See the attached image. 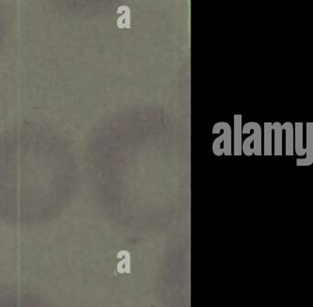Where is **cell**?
<instances>
[{
  "label": "cell",
  "mask_w": 313,
  "mask_h": 307,
  "mask_svg": "<svg viewBox=\"0 0 313 307\" xmlns=\"http://www.w3.org/2000/svg\"><path fill=\"white\" fill-rule=\"evenodd\" d=\"M119 13H123L122 16L120 18L118 19V27L120 28H130L131 25H130V9L126 6H121L118 10H117Z\"/></svg>",
  "instance_id": "cell-9"
},
{
  "label": "cell",
  "mask_w": 313,
  "mask_h": 307,
  "mask_svg": "<svg viewBox=\"0 0 313 307\" xmlns=\"http://www.w3.org/2000/svg\"><path fill=\"white\" fill-rule=\"evenodd\" d=\"M252 131V135L247 138L242 144V152L246 155H252L253 154L256 155L262 154V134L261 127L258 123L250 122L247 123L242 128V134H249Z\"/></svg>",
  "instance_id": "cell-1"
},
{
  "label": "cell",
  "mask_w": 313,
  "mask_h": 307,
  "mask_svg": "<svg viewBox=\"0 0 313 307\" xmlns=\"http://www.w3.org/2000/svg\"><path fill=\"white\" fill-rule=\"evenodd\" d=\"M294 150L299 156L306 154L303 146V123H295L294 129Z\"/></svg>",
  "instance_id": "cell-5"
},
{
  "label": "cell",
  "mask_w": 313,
  "mask_h": 307,
  "mask_svg": "<svg viewBox=\"0 0 313 307\" xmlns=\"http://www.w3.org/2000/svg\"><path fill=\"white\" fill-rule=\"evenodd\" d=\"M313 124H307V147L305 148L307 156L305 158H298L296 160L297 166H310L313 162Z\"/></svg>",
  "instance_id": "cell-3"
},
{
  "label": "cell",
  "mask_w": 313,
  "mask_h": 307,
  "mask_svg": "<svg viewBox=\"0 0 313 307\" xmlns=\"http://www.w3.org/2000/svg\"><path fill=\"white\" fill-rule=\"evenodd\" d=\"M282 126V130L285 131L286 136V154L287 155H294V126L292 123L286 122Z\"/></svg>",
  "instance_id": "cell-6"
},
{
  "label": "cell",
  "mask_w": 313,
  "mask_h": 307,
  "mask_svg": "<svg viewBox=\"0 0 313 307\" xmlns=\"http://www.w3.org/2000/svg\"><path fill=\"white\" fill-rule=\"evenodd\" d=\"M242 115H234V141L233 154L234 155H242Z\"/></svg>",
  "instance_id": "cell-4"
},
{
  "label": "cell",
  "mask_w": 313,
  "mask_h": 307,
  "mask_svg": "<svg viewBox=\"0 0 313 307\" xmlns=\"http://www.w3.org/2000/svg\"><path fill=\"white\" fill-rule=\"evenodd\" d=\"M272 129L275 133V155H282V126L280 123L272 124Z\"/></svg>",
  "instance_id": "cell-8"
},
{
  "label": "cell",
  "mask_w": 313,
  "mask_h": 307,
  "mask_svg": "<svg viewBox=\"0 0 313 307\" xmlns=\"http://www.w3.org/2000/svg\"><path fill=\"white\" fill-rule=\"evenodd\" d=\"M272 123H264V131H263V143H261V146L263 145V154L264 155H272Z\"/></svg>",
  "instance_id": "cell-7"
},
{
  "label": "cell",
  "mask_w": 313,
  "mask_h": 307,
  "mask_svg": "<svg viewBox=\"0 0 313 307\" xmlns=\"http://www.w3.org/2000/svg\"><path fill=\"white\" fill-rule=\"evenodd\" d=\"M220 131H222V134L216 138L213 143V152L215 155L220 156L222 154L226 155H232L233 154V136H232V127L230 124L225 122L216 123L212 133L218 134Z\"/></svg>",
  "instance_id": "cell-2"
}]
</instances>
